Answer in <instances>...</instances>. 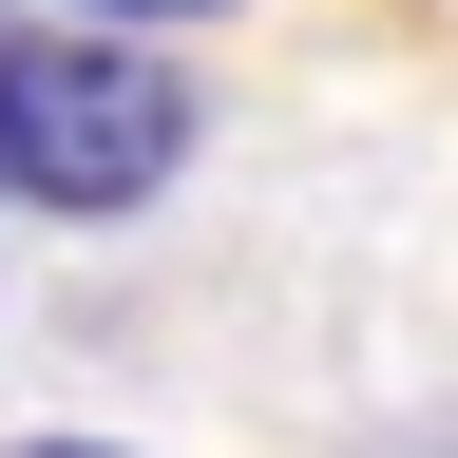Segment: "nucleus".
<instances>
[{"label": "nucleus", "instance_id": "obj_1", "mask_svg": "<svg viewBox=\"0 0 458 458\" xmlns=\"http://www.w3.org/2000/svg\"><path fill=\"white\" fill-rule=\"evenodd\" d=\"M172 172H191V77H172V57H134V38H20L0 57V191L20 210L114 229V210H153Z\"/></svg>", "mask_w": 458, "mask_h": 458}, {"label": "nucleus", "instance_id": "obj_2", "mask_svg": "<svg viewBox=\"0 0 458 458\" xmlns=\"http://www.w3.org/2000/svg\"><path fill=\"white\" fill-rule=\"evenodd\" d=\"M77 20H210V0H77Z\"/></svg>", "mask_w": 458, "mask_h": 458}, {"label": "nucleus", "instance_id": "obj_3", "mask_svg": "<svg viewBox=\"0 0 458 458\" xmlns=\"http://www.w3.org/2000/svg\"><path fill=\"white\" fill-rule=\"evenodd\" d=\"M20 458H114V439H20Z\"/></svg>", "mask_w": 458, "mask_h": 458}, {"label": "nucleus", "instance_id": "obj_4", "mask_svg": "<svg viewBox=\"0 0 458 458\" xmlns=\"http://www.w3.org/2000/svg\"><path fill=\"white\" fill-rule=\"evenodd\" d=\"M0 57H20V20H0Z\"/></svg>", "mask_w": 458, "mask_h": 458}]
</instances>
